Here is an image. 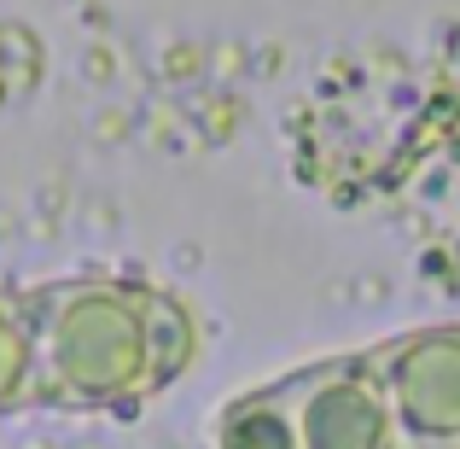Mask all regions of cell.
<instances>
[{
	"instance_id": "obj_1",
	"label": "cell",
	"mask_w": 460,
	"mask_h": 449,
	"mask_svg": "<svg viewBox=\"0 0 460 449\" xmlns=\"http://www.w3.org/2000/svg\"><path fill=\"white\" fill-rule=\"evenodd\" d=\"M402 449H460V321L414 327L361 350Z\"/></svg>"
},
{
	"instance_id": "obj_2",
	"label": "cell",
	"mask_w": 460,
	"mask_h": 449,
	"mask_svg": "<svg viewBox=\"0 0 460 449\" xmlns=\"http://www.w3.org/2000/svg\"><path fill=\"white\" fill-rule=\"evenodd\" d=\"M280 391H286V409H292L297 449H402L391 409H385V391L361 350L314 362V368L280 380Z\"/></svg>"
},
{
	"instance_id": "obj_3",
	"label": "cell",
	"mask_w": 460,
	"mask_h": 449,
	"mask_svg": "<svg viewBox=\"0 0 460 449\" xmlns=\"http://www.w3.org/2000/svg\"><path fill=\"white\" fill-rule=\"evenodd\" d=\"M216 449H297L292 432V409H286L280 380L262 385V391H245L222 409L216 420Z\"/></svg>"
},
{
	"instance_id": "obj_4",
	"label": "cell",
	"mask_w": 460,
	"mask_h": 449,
	"mask_svg": "<svg viewBox=\"0 0 460 449\" xmlns=\"http://www.w3.org/2000/svg\"><path fill=\"white\" fill-rule=\"evenodd\" d=\"M35 385V303H0V403H23Z\"/></svg>"
}]
</instances>
